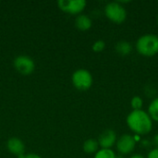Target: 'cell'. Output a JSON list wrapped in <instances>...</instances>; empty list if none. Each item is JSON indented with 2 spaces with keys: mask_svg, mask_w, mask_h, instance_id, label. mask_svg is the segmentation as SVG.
<instances>
[{
  "mask_svg": "<svg viewBox=\"0 0 158 158\" xmlns=\"http://www.w3.org/2000/svg\"><path fill=\"white\" fill-rule=\"evenodd\" d=\"M130 158H145L144 157V156H143L142 154H133V155H131Z\"/></svg>",
  "mask_w": 158,
  "mask_h": 158,
  "instance_id": "obj_19",
  "label": "cell"
},
{
  "mask_svg": "<svg viewBox=\"0 0 158 158\" xmlns=\"http://www.w3.org/2000/svg\"><path fill=\"white\" fill-rule=\"evenodd\" d=\"M100 149L99 143L96 139H88L83 143L82 145V150L85 154L88 155H94L98 150Z\"/></svg>",
  "mask_w": 158,
  "mask_h": 158,
  "instance_id": "obj_11",
  "label": "cell"
},
{
  "mask_svg": "<svg viewBox=\"0 0 158 158\" xmlns=\"http://www.w3.org/2000/svg\"><path fill=\"white\" fill-rule=\"evenodd\" d=\"M13 66L15 69L23 76H29L35 70V63L33 59L25 55L16 56L13 60Z\"/></svg>",
  "mask_w": 158,
  "mask_h": 158,
  "instance_id": "obj_6",
  "label": "cell"
},
{
  "mask_svg": "<svg viewBox=\"0 0 158 158\" xmlns=\"http://www.w3.org/2000/svg\"><path fill=\"white\" fill-rule=\"evenodd\" d=\"M128 128L137 136L148 135L153 131L154 121L151 119L147 111L143 109L132 110L126 118Z\"/></svg>",
  "mask_w": 158,
  "mask_h": 158,
  "instance_id": "obj_1",
  "label": "cell"
},
{
  "mask_svg": "<svg viewBox=\"0 0 158 158\" xmlns=\"http://www.w3.org/2000/svg\"><path fill=\"white\" fill-rule=\"evenodd\" d=\"M105 16L115 24H121L127 19V10L118 1L109 2L104 8Z\"/></svg>",
  "mask_w": 158,
  "mask_h": 158,
  "instance_id": "obj_3",
  "label": "cell"
},
{
  "mask_svg": "<svg viewBox=\"0 0 158 158\" xmlns=\"http://www.w3.org/2000/svg\"><path fill=\"white\" fill-rule=\"evenodd\" d=\"M71 81L73 86L77 90L84 92L88 91L92 87L94 83V78L92 73L88 69H79L72 73Z\"/></svg>",
  "mask_w": 158,
  "mask_h": 158,
  "instance_id": "obj_4",
  "label": "cell"
},
{
  "mask_svg": "<svg viewBox=\"0 0 158 158\" xmlns=\"http://www.w3.org/2000/svg\"><path fill=\"white\" fill-rule=\"evenodd\" d=\"M115 50L118 55L125 56H128L131 53L132 45L128 41H119L116 44Z\"/></svg>",
  "mask_w": 158,
  "mask_h": 158,
  "instance_id": "obj_12",
  "label": "cell"
},
{
  "mask_svg": "<svg viewBox=\"0 0 158 158\" xmlns=\"http://www.w3.org/2000/svg\"><path fill=\"white\" fill-rule=\"evenodd\" d=\"M117 158H123V157H122V156H120V155H119V156H117Z\"/></svg>",
  "mask_w": 158,
  "mask_h": 158,
  "instance_id": "obj_21",
  "label": "cell"
},
{
  "mask_svg": "<svg viewBox=\"0 0 158 158\" xmlns=\"http://www.w3.org/2000/svg\"><path fill=\"white\" fill-rule=\"evenodd\" d=\"M131 106L132 110H141V109H143V99L139 95L133 96L131 98Z\"/></svg>",
  "mask_w": 158,
  "mask_h": 158,
  "instance_id": "obj_15",
  "label": "cell"
},
{
  "mask_svg": "<svg viewBox=\"0 0 158 158\" xmlns=\"http://www.w3.org/2000/svg\"><path fill=\"white\" fill-rule=\"evenodd\" d=\"M87 2L85 0H58L57 6L60 10L70 15L82 14L86 8Z\"/></svg>",
  "mask_w": 158,
  "mask_h": 158,
  "instance_id": "obj_5",
  "label": "cell"
},
{
  "mask_svg": "<svg viewBox=\"0 0 158 158\" xmlns=\"http://www.w3.org/2000/svg\"><path fill=\"white\" fill-rule=\"evenodd\" d=\"M146 158H158V148H153L149 151V153L147 154V157Z\"/></svg>",
  "mask_w": 158,
  "mask_h": 158,
  "instance_id": "obj_17",
  "label": "cell"
},
{
  "mask_svg": "<svg viewBox=\"0 0 158 158\" xmlns=\"http://www.w3.org/2000/svg\"><path fill=\"white\" fill-rule=\"evenodd\" d=\"M75 26L79 31H86L92 28L93 20L89 16L85 14H80L75 19Z\"/></svg>",
  "mask_w": 158,
  "mask_h": 158,
  "instance_id": "obj_10",
  "label": "cell"
},
{
  "mask_svg": "<svg viewBox=\"0 0 158 158\" xmlns=\"http://www.w3.org/2000/svg\"><path fill=\"white\" fill-rule=\"evenodd\" d=\"M23 158H43L41 156L37 155V154H34V153H30V154H27L24 156Z\"/></svg>",
  "mask_w": 158,
  "mask_h": 158,
  "instance_id": "obj_18",
  "label": "cell"
},
{
  "mask_svg": "<svg viewBox=\"0 0 158 158\" xmlns=\"http://www.w3.org/2000/svg\"><path fill=\"white\" fill-rule=\"evenodd\" d=\"M157 24H158V16H157Z\"/></svg>",
  "mask_w": 158,
  "mask_h": 158,
  "instance_id": "obj_22",
  "label": "cell"
},
{
  "mask_svg": "<svg viewBox=\"0 0 158 158\" xmlns=\"http://www.w3.org/2000/svg\"><path fill=\"white\" fill-rule=\"evenodd\" d=\"M147 113L153 121L158 122V96L153 98V100L150 102L147 108Z\"/></svg>",
  "mask_w": 158,
  "mask_h": 158,
  "instance_id": "obj_13",
  "label": "cell"
},
{
  "mask_svg": "<svg viewBox=\"0 0 158 158\" xmlns=\"http://www.w3.org/2000/svg\"><path fill=\"white\" fill-rule=\"evenodd\" d=\"M136 143L137 141L133 135L123 134L119 138H118V141L116 143V148L120 156H128L135 150Z\"/></svg>",
  "mask_w": 158,
  "mask_h": 158,
  "instance_id": "obj_7",
  "label": "cell"
},
{
  "mask_svg": "<svg viewBox=\"0 0 158 158\" xmlns=\"http://www.w3.org/2000/svg\"><path fill=\"white\" fill-rule=\"evenodd\" d=\"M117 141H118V136L116 131L110 129L105 130L97 139L99 147L104 149H112V147L116 145Z\"/></svg>",
  "mask_w": 158,
  "mask_h": 158,
  "instance_id": "obj_8",
  "label": "cell"
},
{
  "mask_svg": "<svg viewBox=\"0 0 158 158\" xmlns=\"http://www.w3.org/2000/svg\"><path fill=\"white\" fill-rule=\"evenodd\" d=\"M6 149L8 152L16 156H19L24 155L25 151V145L23 142L17 137H12L7 140L6 142Z\"/></svg>",
  "mask_w": 158,
  "mask_h": 158,
  "instance_id": "obj_9",
  "label": "cell"
},
{
  "mask_svg": "<svg viewBox=\"0 0 158 158\" xmlns=\"http://www.w3.org/2000/svg\"><path fill=\"white\" fill-rule=\"evenodd\" d=\"M138 54L143 56L151 57L158 54V35L155 33H146L138 38L135 44Z\"/></svg>",
  "mask_w": 158,
  "mask_h": 158,
  "instance_id": "obj_2",
  "label": "cell"
},
{
  "mask_svg": "<svg viewBox=\"0 0 158 158\" xmlns=\"http://www.w3.org/2000/svg\"><path fill=\"white\" fill-rule=\"evenodd\" d=\"M94 158H117V155L113 149L100 148L94 156Z\"/></svg>",
  "mask_w": 158,
  "mask_h": 158,
  "instance_id": "obj_14",
  "label": "cell"
},
{
  "mask_svg": "<svg viewBox=\"0 0 158 158\" xmlns=\"http://www.w3.org/2000/svg\"><path fill=\"white\" fill-rule=\"evenodd\" d=\"M105 48H106V43L103 40H97L92 45V49L94 53H101L105 50Z\"/></svg>",
  "mask_w": 158,
  "mask_h": 158,
  "instance_id": "obj_16",
  "label": "cell"
},
{
  "mask_svg": "<svg viewBox=\"0 0 158 158\" xmlns=\"http://www.w3.org/2000/svg\"><path fill=\"white\" fill-rule=\"evenodd\" d=\"M154 141H155V143L156 144V146H157V148H158V134H156V135L155 136Z\"/></svg>",
  "mask_w": 158,
  "mask_h": 158,
  "instance_id": "obj_20",
  "label": "cell"
}]
</instances>
